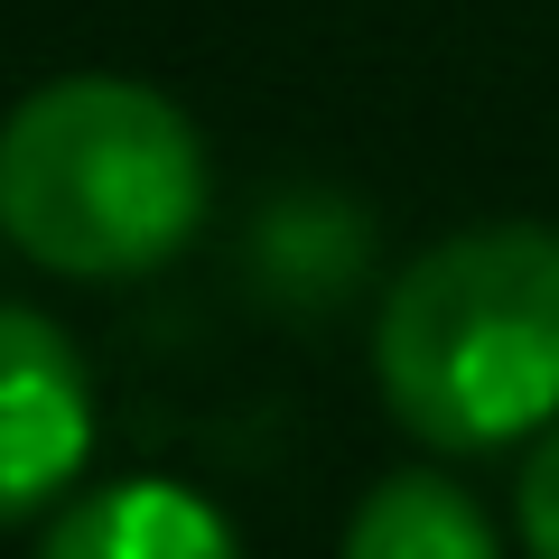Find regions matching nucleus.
<instances>
[{"mask_svg":"<svg viewBox=\"0 0 559 559\" xmlns=\"http://www.w3.org/2000/svg\"><path fill=\"white\" fill-rule=\"evenodd\" d=\"M513 513H522V550H532V559H559V419L540 429L532 457H522V495H513Z\"/></svg>","mask_w":559,"mask_h":559,"instance_id":"6","label":"nucleus"},{"mask_svg":"<svg viewBox=\"0 0 559 559\" xmlns=\"http://www.w3.org/2000/svg\"><path fill=\"white\" fill-rule=\"evenodd\" d=\"M38 559H242V540L205 495L159 485V476H131V485L84 495L75 513L38 540Z\"/></svg>","mask_w":559,"mask_h":559,"instance_id":"4","label":"nucleus"},{"mask_svg":"<svg viewBox=\"0 0 559 559\" xmlns=\"http://www.w3.org/2000/svg\"><path fill=\"white\" fill-rule=\"evenodd\" d=\"M345 559H503V550H495V522L476 513L466 485L429 476V466H401V476H382L355 503Z\"/></svg>","mask_w":559,"mask_h":559,"instance_id":"5","label":"nucleus"},{"mask_svg":"<svg viewBox=\"0 0 559 559\" xmlns=\"http://www.w3.org/2000/svg\"><path fill=\"white\" fill-rule=\"evenodd\" d=\"M94 448V392L75 345L28 308H0V522L66 495Z\"/></svg>","mask_w":559,"mask_h":559,"instance_id":"3","label":"nucleus"},{"mask_svg":"<svg viewBox=\"0 0 559 559\" xmlns=\"http://www.w3.org/2000/svg\"><path fill=\"white\" fill-rule=\"evenodd\" d=\"M382 401L429 448H503L559 419V234L466 224L392 280L373 326Z\"/></svg>","mask_w":559,"mask_h":559,"instance_id":"1","label":"nucleus"},{"mask_svg":"<svg viewBox=\"0 0 559 559\" xmlns=\"http://www.w3.org/2000/svg\"><path fill=\"white\" fill-rule=\"evenodd\" d=\"M205 215V140L159 84L57 75L0 121V224L66 280H131Z\"/></svg>","mask_w":559,"mask_h":559,"instance_id":"2","label":"nucleus"}]
</instances>
